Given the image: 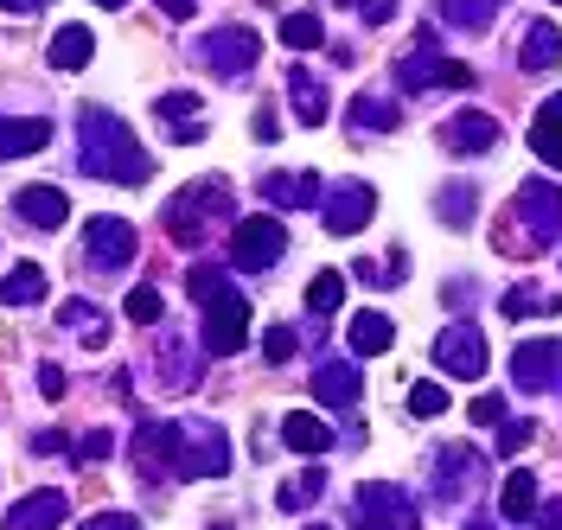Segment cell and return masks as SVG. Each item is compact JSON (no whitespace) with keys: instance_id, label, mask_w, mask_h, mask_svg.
I'll return each instance as SVG.
<instances>
[{"instance_id":"1","label":"cell","mask_w":562,"mask_h":530,"mask_svg":"<svg viewBox=\"0 0 562 530\" xmlns=\"http://www.w3.org/2000/svg\"><path fill=\"white\" fill-rule=\"evenodd\" d=\"M135 460L147 480H217V473H231V435L205 416L140 422Z\"/></svg>"},{"instance_id":"2","label":"cell","mask_w":562,"mask_h":530,"mask_svg":"<svg viewBox=\"0 0 562 530\" xmlns=\"http://www.w3.org/2000/svg\"><path fill=\"white\" fill-rule=\"evenodd\" d=\"M77 167L109 185H147L154 179V154L135 142V128L103 103L77 109Z\"/></svg>"},{"instance_id":"3","label":"cell","mask_w":562,"mask_h":530,"mask_svg":"<svg viewBox=\"0 0 562 530\" xmlns=\"http://www.w3.org/2000/svg\"><path fill=\"white\" fill-rule=\"evenodd\" d=\"M192 301H205V352L211 358H237L249 339V301L231 287V275L217 269V262H192Z\"/></svg>"},{"instance_id":"4","label":"cell","mask_w":562,"mask_h":530,"mask_svg":"<svg viewBox=\"0 0 562 530\" xmlns=\"http://www.w3.org/2000/svg\"><path fill=\"white\" fill-rule=\"evenodd\" d=\"M224 217H231V179H192V185L173 192L160 224H167V237L179 249H199L211 237V224H224Z\"/></svg>"},{"instance_id":"5","label":"cell","mask_w":562,"mask_h":530,"mask_svg":"<svg viewBox=\"0 0 562 530\" xmlns=\"http://www.w3.org/2000/svg\"><path fill=\"white\" fill-rule=\"evenodd\" d=\"M351 525L358 530H422V511H416V498L403 493V486L364 480V486L351 493Z\"/></svg>"},{"instance_id":"6","label":"cell","mask_w":562,"mask_h":530,"mask_svg":"<svg viewBox=\"0 0 562 530\" xmlns=\"http://www.w3.org/2000/svg\"><path fill=\"white\" fill-rule=\"evenodd\" d=\"M512 224L525 230L530 249H550L562 237V185L557 179H525L518 185V205H512Z\"/></svg>"},{"instance_id":"7","label":"cell","mask_w":562,"mask_h":530,"mask_svg":"<svg viewBox=\"0 0 562 530\" xmlns=\"http://www.w3.org/2000/svg\"><path fill=\"white\" fill-rule=\"evenodd\" d=\"M256 52H262V38L249 33V26H217V33H205L192 45V58H199L211 77H224V83L256 71Z\"/></svg>"},{"instance_id":"8","label":"cell","mask_w":562,"mask_h":530,"mask_svg":"<svg viewBox=\"0 0 562 530\" xmlns=\"http://www.w3.org/2000/svg\"><path fill=\"white\" fill-rule=\"evenodd\" d=\"M428 83H448V90H473V65L460 58H441L435 52V26L422 33V45L396 65V90H428Z\"/></svg>"},{"instance_id":"9","label":"cell","mask_w":562,"mask_h":530,"mask_svg":"<svg viewBox=\"0 0 562 530\" xmlns=\"http://www.w3.org/2000/svg\"><path fill=\"white\" fill-rule=\"evenodd\" d=\"M512 384L530 396H562V339H525L512 352Z\"/></svg>"},{"instance_id":"10","label":"cell","mask_w":562,"mask_h":530,"mask_svg":"<svg viewBox=\"0 0 562 530\" xmlns=\"http://www.w3.org/2000/svg\"><path fill=\"white\" fill-rule=\"evenodd\" d=\"M135 224L128 217H90L83 224V256H90V269H103V275H115V269H128L135 262Z\"/></svg>"},{"instance_id":"11","label":"cell","mask_w":562,"mask_h":530,"mask_svg":"<svg viewBox=\"0 0 562 530\" xmlns=\"http://www.w3.org/2000/svg\"><path fill=\"white\" fill-rule=\"evenodd\" d=\"M371 212H378V192H371L364 179H339V185L319 199V217H326L333 237H358V230L371 224Z\"/></svg>"},{"instance_id":"12","label":"cell","mask_w":562,"mask_h":530,"mask_svg":"<svg viewBox=\"0 0 562 530\" xmlns=\"http://www.w3.org/2000/svg\"><path fill=\"white\" fill-rule=\"evenodd\" d=\"M435 371H448V377H486V332L473 319H454L435 339Z\"/></svg>"},{"instance_id":"13","label":"cell","mask_w":562,"mask_h":530,"mask_svg":"<svg viewBox=\"0 0 562 530\" xmlns=\"http://www.w3.org/2000/svg\"><path fill=\"white\" fill-rule=\"evenodd\" d=\"M276 256H288L281 217H244V224L231 230V262H237V269H269Z\"/></svg>"},{"instance_id":"14","label":"cell","mask_w":562,"mask_h":530,"mask_svg":"<svg viewBox=\"0 0 562 530\" xmlns=\"http://www.w3.org/2000/svg\"><path fill=\"white\" fill-rule=\"evenodd\" d=\"M473 480H480V454L460 448V441L428 460V493H435V505H460V498L473 493Z\"/></svg>"},{"instance_id":"15","label":"cell","mask_w":562,"mask_h":530,"mask_svg":"<svg viewBox=\"0 0 562 530\" xmlns=\"http://www.w3.org/2000/svg\"><path fill=\"white\" fill-rule=\"evenodd\" d=\"M441 147H448V154H460V160L492 154V147H498V122H492L486 109H460V115H448V122H441Z\"/></svg>"},{"instance_id":"16","label":"cell","mask_w":562,"mask_h":530,"mask_svg":"<svg viewBox=\"0 0 562 530\" xmlns=\"http://www.w3.org/2000/svg\"><path fill=\"white\" fill-rule=\"evenodd\" d=\"M13 212H20V224H33V230H65L70 199L58 185H20L13 192Z\"/></svg>"},{"instance_id":"17","label":"cell","mask_w":562,"mask_h":530,"mask_svg":"<svg viewBox=\"0 0 562 530\" xmlns=\"http://www.w3.org/2000/svg\"><path fill=\"white\" fill-rule=\"evenodd\" d=\"M65 511H70V498L45 486V493L20 498V505L7 511V525H0V530H58V525H65Z\"/></svg>"},{"instance_id":"18","label":"cell","mask_w":562,"mask_h":530,"mask_svg":"<svg viewBox=\"0 0 562 530\" xmlns=\"http://www.w3.org/2000/svg\"><path fill=\"white\" fill-rule=\"evenodd\" d=\"M314 396L326 403V409H358V396H364V384H358V364H346V358H326L314 371Z\"/></svg>"},{"instance_id":"19","label":"cell","mask_w":562,"mask_h":530,"mask_svg":"<svg viewBox=\"0 0 562 530\" xmlns=\"http://www.w3.org/2000/svg\"><path fill=\"white\" fill-rule=\"evenodd\" d=\"M346 346H351V358H384L390 346H396V326H390V314H378V307L351 314V326H346Z\"/></svg>"},{"instance_id":"20","label":"cell","mask_w":562,"mask_h":530,"mask_svg":"<svg viewBox=\"0 0 562 530\" xmlns=\"http://www.w3.org/2000/svg\"><path fill=\"white\" fill-rule=\"evenodd\" d=\"M154 115L167 122L173 142H205V115H199V97H192V90H167V97L154 103Z\"/></svg>"},{"instance_id":"21","label":"cell","mask_w":562,"mask_h":530,"mask_svg":"<svg viewBox=\"0 0 562 530\" xmlns=\"http://www.w3.org/2000/svg\"><path fill=\"white\" fill-rule=\"evenodd\" d=\"M58 326H65V332H77L90 352H103V346H109V314L97 307V301H83V294H70L65 307H58Z\"/></svg>"},{"instance_id":"22","label":"cell","mask_w":562,"mask_h":530,"mask_svg":"<svg viewBox=\"0 0 562 530\" xmlns=\"http://www.w3.org/2000/svg\"><path fill=\"white\" fill-rule=\"evenodd\" d=\"M45 142H52V122L45 115H0V160L38 154Z\"/></svg>"},{"instance_id":"23","label":"cell","mask_w":562,"mask_h":530,"mask_svg":"<svg viewBox=\"0 0 562 530\" xmlns=\"http://www.w3.org/2000/svg\"><path fill=\"white\" fill-rule=\"evenodd\" d=\"M530 154L550 160L562 173V97H543L537 103V115H530Z\"/></svg>"},{"instance_id":"24","label":"cell","mask_w":562,"mask_h":530,"mask_svg":"<svg viewBox=\"0 0 562 530\" xmlns=\"http://www.w3.org/2000/svg\"><path fill=\"white\" fill-rule=\"evenodd\" d=\"M281 441L294 448V454H333V428L319 422L314 409H294V416H281Z\"/></svg>"},{"instance_id":"25","label":"cell","mask_w":562,"mask_h":530,"mask_svg":"<svg viewBox=\"0 0 562 530\" xmlns=\"http://www.w3.org/2000/svg\"><path fill=\"white\" fill-rule=\"evenodd\" d=\"M518 65H525L530 77L537 71H557L562 65V33H557V20H537L525 33V45H518Z\"/></svg>"},{"instance_id":"26","label":"cell","mask_w":562,"mask_h":530,"mask_svg":"<svg viewBox=\"0 0 562 530\" xmlns=\"http://www.w3.org/2000/svg\"><path fill=\"white\" fill-rule=\"evenodd\" d=\"M396 122H403V109L390 103V97H351V109H346L351 135H390Z\"/></svg>"},{"instance_id":"27","label":"cell","mask_w":562,"mask_h":530,"mask_svg":"<svg viewBox=\"0 0 562 530\" xmlns=\"http://www.w3.org/2000/svg\"><path fill=\"white\" fill-rule=\"evenodd\" d=\"M498 314L505 319H550L562 314V294H550V287H537V282H518V287H505V301H498Z\"/></svg>"},{"instance_id":"28","label":"cell","mask_w":562,"mask_h":530,"mask_svg":"<svg viewBox=\"0 0 562 530\" xmlns=\"http://www.w3.org/2000/svg\"><path fill=\"white\" fill-rule=\"evenodd\" d=\"M262 199H276V205H319L326 185H319V173H262Z\"/></svg>"},{"instance_id":"29","label":"cell","mask_w":562,"mask_h":530,"mask_svg":"<svg viewBox=\"0 0 562 530\" xmlns=\"http://www.w3.org/2000/svg\"><path fill=\"white\" fill-rule=\"evenodd\" d=\"M473 205H480V185L473 179H448L441 192H435V212L448 230H473Z\"/></svg>"},{"instance_id":"30","label":"cell","mask_w":562,"mask_h":530,"mask_svg":"<svg viewBox=\"0 0 562 530\" xmlns=\"http://www.w3.org/2000/svg\"><path fill=\"white\" fill-rule=\"evenodd\" d=\"M498 7H505V0H435V13H441L454 33H486L492 20H498Z\"/></svg>"},{"instance_id":"31","label":"cell","mask_w":562,"mask_h":530,"mask_svg":"<svg viewBox=\"0 0 562 530\" xmlns=\"http://www.w3.org/2000/svg\"><path fill=\"white\" fill-rule=\"evenodd\" d=\"M288 97H294V115H301L307 128H319V122L333 115V109H326V90H319V77H314V71H301V65L288 71Z\"/></svg>"},{"instance_id":"32","label":"cell","mask_w":562,"mask_h":530,"mask_svg":"<svg viewBox=\"0 0 562 530\" xmlns=\"http://www.w3.org/2000/svg\"><path fill=\"white\" fill-rule=\"evenodd\" d=\"M90 52H97L90 26H58V33H52V65H58V71H83Z\"/></svg>"},{"instance_id":"33","label":"cell","mask_w":562,"mask_h":530,"mask_svg":"<svg viewBox=\"0 0 562 530\" xmlns=\"http://www.w3.org/2000/svg\"><path fill=\"white\" fill-rule=\"evenodd\" d=\"M45 269H38V262H20V269H13V275H7V282H0V301H7V307H38V301H45Z\"/></svg>"},{"instance_id":"34","label":"cell","mask_w":562,"mask_h":530,"mask_svg":"<svg viewBox=\"0 0 562 530\" xmlns=\"http://www.w3.org/2000/svg\"><path fill=\"white\" fill-rule=\"evenodd\" d=\"M498 505H505V518H512V525H530V518H537V473H525V466H518V473L505 480Z\"/></svg>"},{"instance_id":"35","label":"cell","mask_w":562,"mask_h":530,"mask_svg":"<svg viewBox=\"0 0 562 530\" xmlns=\"http://www.w3.org/2000/svg\"><path fill=\"white\" fill-rule=\"evenodd\" d=\"M281 45H288V52H319V45H326L319 13H288V20H281Z\"/></svg>"},{"instance_id":"36","label":"cell","mask_w":562,"mask_h":530,"mask_svg":"<svg viewBox=\"0 0 562 530\" xmlns=\"http://www.w3.org/2000/svg\"><path fill=\"white\" fill-rule=\"evenodd\" d=\"M160 384L167 390H192L199 384V358L186 352V346H167V352H160Z\"/></svg>"},{"instance_id":"37","label":"cell","mask_w":562,"mask_h":530,"mask_svg":"<svg viewBox=\"0 0 562 530\" xmlns=\"http://www.w3.org/2000/svg\"><path fill=\"white\" fill-rule=\"evenodd\" d=\"M319 493H326V466H307L301 480H288V486H281V511H301V505H314Z\"/></svg>"},{"instance_id":"38","label":"cell","mask_w":562,"mask_h":530,"mask_svg":"<svg viewBox=\"0 0 562 530\" xmlns=\"http://www.w3.org/2000/svg\"><path fill=\"white\" fill-rule=\"evenodd\" d=\"M339 301H346V275H339V269H326V275H314V282H307V307H314L319 319L333 314Z\"/></svg>"},{"instance_id":"39","label":"cell","mask_w":562,"mask_h":530,"mask_svg":"<svg viewBox=\"0 0 562 530\" xmlns=\"http://www.w3.org/2000/svg\"><path fill=\"white\" fill-rule=\"evenodd\" d=\"M351 275L371 282V287H396V282H409V262H403V256H390V262H358Z\"/></svg>"},{"instance_id":"40","label":"cell","mask_w":562,"mask_h":530,"mask_svg":"<svg viewBox=\"0 0 562 530\" xmlns=\"http://www.w3.org/2000/svg\"><path fill=\"white\" fill-rule=\"evenodd\" d=\"M262 352H269V364H288V358L301 352V332L294 326H269L262 332Z\"/></svg>"},{"instance_id":"41","label":"cell","mask_w":562,"mask_h":530,"mask_svg":"<svg viewBox=\"0 0 562 530\" xmlns=\"http://www.w3.org/2000/svg\"><path fill=\"white\" fill-rule=\"evenodd\" d=\"M122 307H128V319H135V326H154V319L167 314V301H160L154 287H135V294H128Z\"/></svg>"},{"instance_id":"42","label":"cell","mask_w":562,"mask_h":530,"mask_svg":"<svg viewBox=\"0 0 562 530\" xmlns=\"http://www.w3.org/2000/svg\"><path fill=\"white\" fill-rule=\"evenodd\" d=\"M467 416H473L480 428H498L505 422V396H498V390H480V396L467 403Z\"/></svg>"},{"instance_id":"43","label":"cell","mask_w":562,"mask_h":530,"mask_svg":"<svg viewBox=\"0 0 562 530\" xmlns=\"http://www.w3.org/2000/svg\"><path fill=\"white\" fill-rule=\"evenodd\" d=\"M448 409V390L441 384H416L409 390V416H441Z\"/></svg>"},{"instance_id":"44","label":"cell","mask_w":562,"mask_h":530,"mask_svg":"<svg viewBox=\"0 0 562 530\" xmlns=\"http://www.w3.org/2000/svg\"><path fill=\"white\" fill-rule=\"evenodd\" d=\"M70 454H83L90 466H97V460H109V454H115V435H109V428H90L83 441H70Z\"/></svg>"},{"instance_id":"45","label":"cell","mask_w":562,"mask_h":530,"mask_svg":"<svg viewBox=\"0 0 562 530\" xmlns=\"http://www.w3.org/2000/svg\"><path fill=\"white\" fill-rule=\"evenodd\" d=\"M77 530H140L135 511H97V518H83Z\"/></svg>"},{"instance_id":"46","label":"cell","mask_w":562,"mask_h":530,"mask_svg":"<svg viewBox=\"0 0 562 530\" xmlns=\"http://www.w3.org/2000/svg\"><path fill=\"white\" fill-rule=\"evenodd\" d=\"M530 435H537V422H498V454H518Z\"/></svg>"},{"instance_id":"47","label":"cell","mask_w":562,"mask_h":530,"mask_svg":"<svg viewBox=\"0 0 562 530\" xmlns=\"http://www.w3.org/2000/svg\"><path fill=\"white\" fill-rule=\"evenodd\" d=\"M65 371H58V364H38V390H45V396H52V403H58V396H65Z\"/></svg>"},{"instance_id":"48","label":"cell","mask_w":562,"mask_h":530,"mask_svg":"<svg viewBox=\"0 0 562 530\" xmlns=\"http://www.w3.org/2000/svg\"><path fill=\"white\" fill-rule=\"evenodd\" d=\"M537 530H562V498H550V505H537V518H530Z\"/></svg>"},{"instance_id":"49","label":"cell","mask_w":562,"mask_h":530,"mask_svg":"<svg viewBox=\"0 0 562 530\" xmlns=\"http://www.w3.org/2000/svg\"><path fill=\"white\" fill-rule=\"evenodd\" d=\"M358 13H364L371 26H384L390 13H396V0H358Z\"/></svg>"},{"instance_id":"50","label":"cell","mask_w":562,"mask_h":530,"mask_svg":"<svg viewBox=\"0 0 562 530\" xmlns=\"http://www.w3.org/2000/svg\"><path fill=\"white\" fill-rule=\"evenodd\" d=\"M33 448H38V454H65L70 441L58 435V428H45V435H33Z\"/></svg>"},{"instance_id":"51","label":"cell","mask_w":562,"mask_h":530,"mask_svg":"<svg viewBox=\"0 0 562 530\" xmlns=\"http://www.w3.org/2000/svg\"><path fill=\"white\" fill-rule=\"evenodd\" d=\"M154 7H160L167 20H192V7H199V0H154Z\"/></svg>"},{"instance_id":"52","label":"cell","mask_w":562,"mask_h":530,"mask_svg":"<svg viewBox=\"0 0 562 530\" xmlns=\"http://www.w3.org/2000/svg\"><path fill=\"white\" fill-rule=\"evenodd\" d=\"M0 7H7V13H38L45 0H0Z\"/></svg>"},{"instance_id":"53","label":"cell","mask_w":562,"mask_h":530,"mask_svg":"<svg viewBox=\"0 0 562 530\" xmlns=\"http://www.w3.org/2000/svg\"><path fill=\"white\" fill-rule=\"evenodd\" d=\"M467 530H505V525H486V518H473V525H467Z\"/></svg>"},{"instance_id":"54","label":"cell","mask_w":562,"mask_h":530,"mask_svg":"<svg viewBox=\"0 0 562 530\" xmlns=\"http://www.w3.org/2000/svg\"><path fill=\"white\" fill-rule=\"evenodd\" d=\"M97 7H128V0H97Z\"/></svg>"},{"instance_id":"55","label":"cell","mask_w":562,"mask_h":530,"mask_svg":"<svg viewBox=\"0 0 562 530\" xmlns=\"http://www.w3.org/2000/svg\"><path fill=\"white\" fill-rule=\"evenodd\" d=\"M314 530H326V525H314Z\"/></svg>"}]
</instances>
